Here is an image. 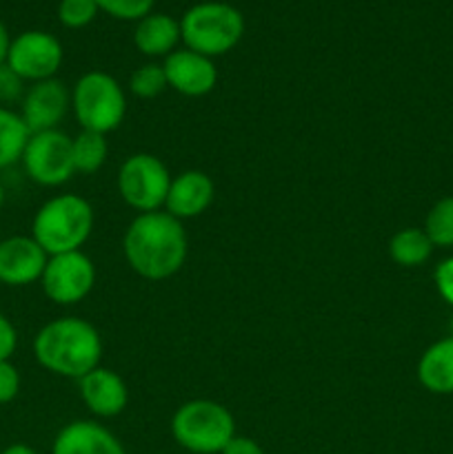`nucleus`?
<instances>
[{
    "label": "nucleus",
    "mask_w": 453,
    "mask_h": 454,
    "mask_svg": "<svg viewBox=\"0 0 453 454\" xmlns=\"http://www.w3.org/2000/svg\"><path fill=\"white\" fill-rule=\"evenodd\" d=\"M0 454H38L34 448L25 446V443H13V446H7Z\"/></svg>",
    "instance_id": "nucleus-32"
},
{
    "label": "nucleus",
    "mask_w": 453,
    "mask_h": 454,
    "mask_svg": "<svg viewBox=\"0 0 453 454\" xmlns=\"http://www.w3.org/2000/svg\"><path fill=\"white\" fill-rule=\"evenodd\" d=\"M417 381L433 395H453V337L435 341L422 353Z\"/></svg>",
    "instance_id": "nucleus-17"
},
{
    "label": "nucleus",
    "mask_w": 453,
    "mask_h": 454,
    "mask_svg": "<svg viewBox=\"0 0 453 454\" xmlns=\"http://www.w3.org/2000/svg\"><path fill=\"white\" fill-rule=\"evenodd\" d=\"M78 390L84 406L102 419L120 415L127 408V384L118 372L109 371V368L98 366L96 371L87 372L83 380H78Z\"/></svg>",
    "instance_id": "nucleus-15"
},
{
    "label": "nucleus",
    "mask_w": 453,
    "mask_h": 454,
    "mask_svg": "<svg viewBox=\"0 0 453 454\" xmlns=\"http://www.w3.org/2000/svg\"><path fill=\"white\" fill-rule=\"evenodd\" d=\"M20 393V372L13 366L12 359L0 362V406L13 402Z\"/></svg>",
    "instance_id": "nucleus-27"
},
{
    "label": "nucleus",
    "mask_w": 453,
    "mask_h": 454,
    "mask_svg": "<svg viewBox=\"0 0 453 454\" xmlns=\"http://www.w3.org/2000/svg\"><path fill=\"white\" fill-rule=\"evenodd\" d=\"M49 255L31 235H13L0 242V284L29 286L40 282Z\"/></svg>",
    "instance_id": "nucleus-12"
},
{
    "label": "nucleus",
    "mask_w": 453,
    "mask_h": 454,
    "mask_svg": "<svg viewBox=\"0 0 453 454\" xmlns=\"http://www.w3.org/2000/svg\"><path fill=\"white\" fill-rule=\"evenodd\" d=\"M62 44L56 35L47 31H25L12 40L7 53V65L29 82L49 80L58 74L62 65Z\"/></svg>",
    "instance_id": "nucleus-10"
},
{
    "label": "nucleus",
    "mask_w": 453,
    "mask_h": 454,
    "mask_svg": "<svg viewBox=\"0 0 453 454\" xmlns=\"http://www.w3.org/2000/svg\"><path fill=\"white\" fill-rule=\"evenodd\" d=\"M100 12L96 0H60L58 4V20L69 29H83Z\"/></svg>",
    "instance_id": "nucleus-24"
},
{
    "label": "nucleus",
    "mask_w": 453,
    "mask_h": 454,
    "mask_svg": "<svg viewBox=\"0 0 453 454\" xmlns=\"http://www.w3.org/2000/svg\"><path fill=\"white\" fill-rule=\"evenodd\" d=\"M449 333H451V337H453V317H451V322H449Z\"/></svg>",
    "instance_id": "nucleus-34"
},
{
    "label": "nucleus",
    "mask_w": 453,
    "mask_h": 454,
    "mask_svg": "<svg viewBox=\"0 0 453 454\" xmlns=\"http://www.w3.org/2000/svg\"><path fill=\"white\" fill-rule=\"evenodd\" d=\"M171 434L194 454H220L235 437L234 415L211 399H191L171 417Z\"/></svg>",
    "instance_id": "nucleus-4"
},
{
    "label": "nucleus",
    "mask_w": 453,
    "mask_h": 454,
    "mask_svg": "<svg viewBox=\"0 0 453 454\" xmlns=\"http://www.w3.org/2000/svg\"><path fill=\"white\" fill-rule=\"evenodd\" d=\"M18 346V333L13 328V324L9 322V317H4L0 313V362L4 359H12L13 353H16Z\"/></svg>",
    "instance_id": "nucleus-29"
},
{
    "label": "nucleus",
    "mask_w": 453,
    "mask_h": 454,
    "mask_svg": "<svg viewBox=\"0 0 453 454\" xmlns=\"http://www.w3.org/2000/svg\"><path fill=\"white\" fill-rule=\"evenodd\" d=\"M93 231V208L84 198L62 193L49 198L36 211L31 222V238L47 255L80 251Z\"/></svg>",
    "instance_id": "nucleus-3"
},
{
    "label": "nucleus",
    "mask_w": 453,
    "mask_h": 454,
    "mask_svg": "<svg viewBox=\"0 0 453 454\" xmlns=\"http://www.w3.org/2000/svg\"><path fill=\"white\" fill-rule=\"evenodd\" d=\"M3 204H4V186L3 182H0V208H3Z\"/></svg>",
    "instance_id": "nucleus-33"
},
{
    "label": "nucleus",
    "mask_w": 453,
    "mask_h": 454,
    "mask_svg": "<svg viewBox=\"0 0 453 454\" xmlns=\"http://www.w3.org/2000/svg\"><path fill=\"white\" fill-rule=\"evenodd\" d=\"M25 96V80L4 62L0 65V105L7 106L12 102L22 100Z\"/></svg>",
    "instance_id": "nucleus-26"
},
{
    "label": "nucleus",
    "mask_w": 453,
    "mask_h": 454,
    "mask_svg": "<svg viewBox=\"0 0 453 454\" xmlns=\"http://www.w3.org/2000/svg\"><path fill=\"white\" fill-rule=\"evenodd\" d=\"M71 106V93L60 80L49 78L34 82L20 100V118L31 133L52 131L65 120Z\"/></svg>",
    "instance_id": "nucleus-11"
},
{
    "label": "nucleus",
    "mask_w": 453,
    "mask_h": 454,
    "mask_svg": "<svg viewBox=\"0 0 453 454\" xmlns=\"http://www.w3.org/2000/svg\"><path fill=\"white\" fill-rule=\"evenodd\" d=\"M155 0H96L98 9L118 20H142L149 16Z\"/></svg>",
    "instance_id": "nucleus-25"
},
{
    "label": "nucleus",
    "mask_w": 453,
    "mask_h": 454,
    "mask_svg": "<svg viewBox=\"0 0 453 454\" xmlns=\"http://www.w3.org/2000/svg\"><path fill=\"white\" fill-rule=\"evenodd\" d=\"M425 233L433 247H453V195L433 204L425 222Z\"/></svg>",
    "instance_id": "nucleus-22"
},
{
    "label": "nucleus",
    "mask_w": 453,
    "mask_h": 454,
    "mask_svg": "<svg viewBox=\"0 0 453 454\" xmlns=\"http://www.w3.org/2000/svg\"><path fill=\"white\" fill-rule=\"evenodd\" d=\"M20 162L36 184L62 186L76 173L74 137L60 129L31 133Z\"/></svg>",
    "instance_id": "nucleus-8"
},
{
    "label": "nucleus",
    "mask_w": 453,
    "mask_h": 454,
    "mask_svg": "<svg viewBox=\"0 0 453 454\" xmlns=\"http://www.w3.org/2000/svg\"><path fill=\"white\" fill-rule=\"evenodd\" d=\"M123 251L133 273L149 282H163L182 269L189 242L182 222L167 211L138 213L127 226Z\"/></svg>",
    "instance_id": "nucleus-1"
},
{
    "label": "nucleus",
    "mask_w": 453,
    "mask_h": 454,
    "mask_svg": "<svg viewBox=\"0 0 453 454\" xmlns=\"http://www.w3.org/2000/svg\"><path fill=\"white\" fill-rule=\"evenodd\" d=\"M71 109L83 131H115L127 114V98L114 75L105 71H87L71 91Z\"/></svg>",
    "instance_id": "nucleus-6"
},
{
    "label": "nucleus",
    "mask_w": 453,
    "mask_h": 454,
    "mask_svg": "<svg viewBox=\"0 0 453 454\" xmlns=\"http://www.w3.org/2000/svg\"><path fill=\"white\" fill-rule=\"evenodd\" d=\"M433 279L442 300L453 306V257H447V260H442L435 266Z\"/></svg>",
    "instance_id": "nucleus-28"
},
{
    "label": "nucleus",
    "mask_w": 453,
    "mask_h": 454,
    "mask_svg": "<svg viewBox=\"0 0 453 454\" xmlns=\"http://www.w3.org/2000/svg\"><path fill=\"white\" fill-rule=\"evenodd\" d=\"M171 180L163 160L151 153H133L118 171L120 198L136 211L154 213L164 207Z\"/></svg>",
    "instance_id": "nucleus-7"
},
{
    "label": "nucleus",
    "mask_w": 453,
    "mask_h": 454,
    "mask_svg": "<svg viewBox=\"0 0 453 454\" xmlns=\"http://www.w3.org/2000/svg\"><path fill=\"white\" fill-rule=\"evenodd\" d=\"M52 454H127L111 430L98 421L78 419L67 424L53 439Z\"/></svg>",
    "instance_id": "nucleus-16"
},
{
    "label": "nucleus",
    "mask_w": 453,
    "mask_h": 454,
    "mask_svg": "<svg viewBox=\"0 0 453 454\" xmlns=\"http://www.w3.org/2000/svg\"><path fill=\"white\" fill-rule=\"evenodd\" d=\"M43 291L53 304L71 306L83 301L96 284V266L83 251L49 255L40 278Z\"/></svg>",
    "instance_id": "nucleus-9"
},
{
    "label": "nucleus",
    "mask_w": 453,
    "mask_h": 454,
    "mask_svg": "<svg viewBox=\"0 0 453 454\" xmlns=\"http://www.w3.org/2000/svg\"><path fill=\"white\" fill-rule=\"evenodd\" d=\"M220 454H265V450H262L260 443L253 442V439L238 437V434H235Z\"/></svg>",
    "instance_id": "nucleus-30"
},
{
    "label": "nucleus",
    "mask_w": 453,
    "mask_h": 454,
    "mask_svg": "<svg viewBox=\"0 0 453 454\" xmlns=\"http://www.w3.org/2000/svg\"><path fill=\"white\" fill-rule=\"evenodd\" d=\"M107 160V140L102 133L80 131L74 137V164L80 173H96Z\"/></svg>",
    "instance_id": "nucleus-21"
},
{
    "label": "nucleus",
    "mask_w": 453,
    "mask_h": 454,
    "mask_svg": "<svg viewBox=\"0 0 453 454\" xmlns=\"http://www.w3.org/2000/svg\"><path fill=\"white\" fill-rule=\"evenodd\" d=\"M36 362L67 380H83L102 359V337L80 317H60L44 324L34 340Z\"/></svg>",
    "instance_id": "nucleus-2"
},
{
    "label": "nucleus",
    "mask_w": 453,
    "mask_h": 454,
    "mask_svg": "<svg viewBox=\"0 0 453 454\" xmlns=\"http://www.w3.org/2000/svg\"><path fill=\"white\" fill-rule=\"evenodd\" d=\"M244 34V18L226 3L194 4L180 20V35L187 49L213 58L231 51Z\"/></svg>",
    "instance_id": "nucleus-5"
},
{
    "label": "nucleus",
    "mask_w": 453,
    "mask_h": 454,
    "mask_svg": "<svg viewBox=\"0 0 453 454\" xmlns=\"http://www.w3.org/2000/svg\"><path fill=\"white\" fill-rule=\"evenodd\" d=\"M31 131L20 114L0 105V171L20 162Z\"/></svg>",
    "instance_id": "nucleus-19"
},
{
    "label": "nucleus",
    "mask_w": 453,
    "mask_h": 454,
    "mask_svg": "<svg viewBox=\"0 0 453 454\" xmlns=\"http://www.w3.org/2000/svg\"><path fill=\"white\" fill-rule=\"evenodd\" d=\"M213 195H216V189L207 173L195 171V168L182 171L171 180L167 200H164V211L180 222L191 220V217L203 215L211 207Z\"/></svg>",
    "instance_id": "nucleus-14"
},
{
    "label": "nucleus",
    "mask_w": 453,
    "mask_h": 454,
    "mask_svg": "<svg viewBox=\"0 0 453 454\" xmlns=\"http://www.w3.org/2000/svg\"><path fill=\"white\" fill-rule=\"evenodd\" d=\"M9 44H12V38H9V34H7V27H4L3 20H0V65H4V62H7Z\"/></svg>",
    "instance_id": "nucleus-31"
},
{
    "label": "nucleus",
    "mask_w": 453,
    "mask_h": 454,
    "mask_svg": "<svg viewBox=\"0 0 453 454\" xmlns=\"http://www.w3.org/2000/svg\"><path fill=\"white\" fill-rule=\"evenodd\" d=\"M164 75L173 91L187 98H203L213 91L218 82V69L211 58L191 49H176L164 58Z\"/></svg>",
    "instance_id": "nucleus-13"
},
{
    "label": "nucleus",
    "mask_w": 453,
    "mask_h": 454,
    "mask_svg": "<svg viewBox=\"0 0 453 454\" xmlns=\"http://www.w3.org/2000/svg\"><path fill=\"white\" fill-rule=\"evenodd\" d=\"M433 253V242L422 229H402L391 238L389 255L395 264L404 269L425 264Z\"/></svg>",
    "instance_id": "nucleus-20"
},
{
    "label": "nucleus",
    "mask_w": 453,
    "mask_h": 454,
    "mask_svg": "<svg viewBox=\"0 0 453 454\" xmlns=\"http://www.w3.org/2000/svg\"><path fill=\"white\" fill-rule=\"evenodd\" d=\"M167 87L169 82L167 75H164L163 65H155V62L138 67L131 74V78H129V89H131L133 96L145 98V100L160 96Z\"/></svg>",
    "instance_id": "nucleus-23"
},
{
    "label": "nucleus",
    "mask_w": 453,
    "mask_h": 454,
    "mask_svg": "<svg viewBox=\"0 0 453 454\" xmlns=\"http://www.w3.org/2000/svg\"><path fill=\"white\" fill-rule=\"evenodd\" d=\"M180 22L173 20L167 13H149L142 20H138L133 31V43L145 56H169L176 51V44L180 43Z\"/></svg>",
    "instance_id": "nucleus-18"
}]
</instances>
